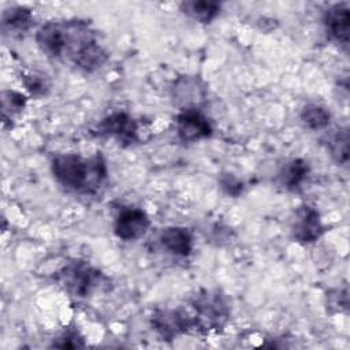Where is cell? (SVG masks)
Instances as JSON below:
<instances>
[{"label": "cell", "instance_id": "cell-22", "mask_svg": "<svg viewBox=\"0 0 350 350\" xmlns=\"http://www.w3.org/2000/svg\"><path fill=\"white\" fill-rule=\"evenodd\" d=\"M23 83L26 89L33 94V96H42L48 90V83L42 75L37 74H25L23 75Z\"/></svg>", "mask_w": 350, "mask_h": 350}, {"label": "cell", "instance_id": "cell-9", "mask_svg": "<svg viewBox=\"0 0 350 350\" xmlns=\"http://www.w3.org/2000/svg\"><path fill=\"white\" fill-rule=\"evenodd\" d=\"M293 237L302 245L316 242L325 231L320 213L310 205H301L295 211V216L291 226Z\"/></svg>", "mask_w": 350, "mask_h": 350}, {"label": "cell", "instance_id": "cell-1", "mask_svg": "<svg viewBox=\"0 0 350 350\" xmlns=\"http://www.w3.org/2000/svg\"><path fill=\"white\" fill-rule=\"evenodd\" d=\"M51 57H67L78 68L93 72L107 60L108 52L97 42L96 33L88 21H53L46 34Z\"/></svg>", "mask_w": 350, "mask_h": 350}, {"label": "cell", "instance_id": "cell-10", "mask_svg": "<svg viewBox=\"0 0 350 350\" xmlns=\"http://www.w3.org/2000/svg\"><path fill=\"white\" fill-rule=\"evenodd\" d=\"M324 26L331 40L342 44L345 48L349 45V27H350V8L347 3H336L324 11Z\"/></svg>", "mask_w": 350, "mask_h": 350}, {"label": "cell", "instance_id": "cell-19", "mask_svg": "<svg viewBox=\"0 0 350 350\" xmlns=\"http://www.w3.org/2000/svg\"><path fill=\"white\" fill-rule=\"evenodd\" d=\"M51 347H59V349H79L85 347L83 338L75 328H66L56 339H53V343Z\"/></svg>", "mask_w": 350, "mask_h": 350}, {"label": "cell", "instance_id": "cell-5", "mask_svg": "<svg viewBox=\"0 0 350 350\" xmlns=\"http://www.w3.org/2000/svg\"><path fill=\"white\" fill-rule=\"evenodd\" d=\"M93 134L97 137H112L123 145H131L138 141V123L126 112H112L97 123Z\"/></svg>", "mask_w": 350, "mask_h": 350}, {"label": "cell", "instance_id": "cell-16", "mask_svg": "<svg viewBox=\"0 0 350 350\" xmlns=\"http://www.w3.org/2000/svg\"><path fill=\"white\" fill-rule=\"evenodd\" d=\"M301 122L309 130H323L329 124L331 113L327 108L317 104H306L301 113Z\"/></svg>", "mask_w": 350, "mask_h": 350}, {"label": "cell", "instance_id": "cell-4", "mask_svg": "<svg viewBox=\"0 0 350 350\" xmlns=\"http://www.w3.org/2000/svg\"><path fill=\"white\" fill-rule=\"evenodd\" d=\"M190 304L196 312L194 329L201 332L221 329L230 317L228 304L219 291L204 290L196 294Z\"/></svg>", "mask_w": 350, "mask_h": 350}, {"label": "cell", "instance_id": "cell-14", "mask_svg": "<svg viewBox=\"0 0 350 350\" xmlns=\"http://www.w3.org/2000/svg\"><path fill=\"white\" fill-rule=\"evenodd\" d=\"M33 14L29 8L22 5H14L3 11L1 25L4 31L23 33L33 25Z\"/></svg>", "mask_w": 350, "mask_h": 350}, {"label": "cell", "instance_id": "cell-3", "mask_svg": "<svg viewBox=\"0 0 350 350\" xmlns=\"http://www.w3.org/2000/svg\"><path fill=\"white\" fill-rule=\"evenodd\" d=\"M56 282L63 290L77 298H85L104 284H108V279L85 261H72L64 265L57 272Z\"/></svg>", "mask_w": 350, "mask_h": 350}, {"label": "cell", "instance_id": "cell-18", "mask_svg": "<svg viewBox=\"0 0 350 350\" xmlns=\"http://www.w3.org/2000/svg\"><path fill=\"white\" fill-rule=\"evenodd\" d=\"M1 101H3V122H5L11 115L21 112L25 105H26V96H23L19 92L15 90H4L1 94Z\"/></svg>", "mask_w": 350, "mask_h": 350}, {"label": "cell", "instance_id": "cell-17", "mask_svg": "<svg viewBox=\"0 0 350 350\" xmlns=\"http://www.w3.org/2000/svg\"><path fill=\"white\" fill-rule=\"evenodd\" d=\"M328 149L334 160L340 165L349 163V130L346 127L339 129L328 138Z\"/></svg>", "mask_w": 350, "mask_h": 350}, {"label": "cell", "instance_id": "cell-7", "mask_svg": "<svg viewBox=\"0 0 350 350\" xmlns=\"http://www.w3.org/2000/svg\"><path fill=\"white\" fill-rule=\"evenodd\" d=\"M176 135L182 142H196L212 135L209 119L198 108H186L175 116Z\"/></svg>", "mask_w": 350, "mask_h": 350}, {"label": "cell", "instance_id": "cell-15", "mask_svg": "<svg viewBox=\"0 0 350 350\" xmlns=\"http://www.w3.org/2000/svg\"><path fill=\"white\" fill-rule=\"evenodd\" d=\"M309 174V165L302 159H293L279 172L280 183L290 191H297Z\"/></svg>", "mask_w": 350, "mask_h": 350}, {"label": "cell", "instance_id": "cell-21", "mask_svg": "<svg viewBox=\"0 0 350 350\" xmlns=\"http://www.w3.org/2000/svg\"><path fill=\"white\" fill-rule=\"evenodd\" d=\"M219 183L223 191L231 197H238L243 191V182L239 178H237L234 174H230V172L221 174L219 178Z\"/></svg>", "mask_w": 350, "mask_h": 350}, {"label": "cell", "instance_id": "cell-20", "mask_svg": "<svg viewBox=\"0 0 350 350\" xmlns=\"http://www.w3.org/2000/svg\"><path fill=\"white\" fill-rule=\"evenodd\" d=\"M327 309L331 313H342L349 309L347 288H335L327 294Z\"/></svg>", "mask_w": 350, "mask_h": 350}, {"label": "cell", "instance_id": "cell-12", "mask_svg": "<svg viewBox=\"0 0 350 350\" xmlns=\"http://www.w3.org/2000/svg\"><path fill=\"white\" fill-rule=\"evenodd\" d=\"M159 241L164 250L178 257H186L193 250V237L185 227H167L161 230Z\"/></svg>", "mask_w": 350, "mask_h": 350}, {"label": "cell", "instance_id": "cell-2", "mask_svg": "<svg viewBox=\"0 0 350 350\" xmlns=\"http://www.w3.org/2000/svg\"><path fill=\"white\" fill-rule=\"evenodd\" d=\"M51 170L64 189L92 194L107 179V164L100 152L90 159H83L75 153L56 154L51 161Z\"/></svg>", "mask_w": 350, "mask_h": 350}, {"label": "cell", "instance_id": "cell-13", "mask_svg": "<svg viewBox=\"0 0 350 350\" xmlns=\"http://www.w3.org/2000/svg\"><path fill=\"white\" fill-rule=\"evenodd\" d=\"M221 10V4L211 0H191L180 3V11L198 23H211Z\"/></svg>", "mask_w": 350, "mask_h": 350}, {"label": "cell", "instance_id": "cell-11", "mask_svg": "<svg viewBox=\"0 0 350 350\" xmlns=\"http://www.w3.org/2000/svg\"><path fill=\"white\" fill-rule=\"evenodd\" d=\"M206 97V89L202 81L197 77L185 75L175 81L172 88V98L180 109L198 108L200 103Z\"/></svg>", "mask_w": 350, "mask_h": 350}, {"label": "cell", "instance_id": "cell-8", "mask_svg": "<svg viewBox=\"0 0 350 350\" xmlns=\"http://www.w3.org/2000/svg\"><path fill=\"white\" fill-rule=\"evenodd\" d=\"M150 227V220L145 211L127 206L120 209L113 223V232L119 239L135 241L142 238Z\"/></svg>", "mask_w": 350, "mask_h": 350}, {"label": "cell", "instance_id": "cell-6", "mask_svg": "<svg viewBox=\"0 0 350 350\" xmlns=\"http://www.w3.org/2000/svg\"><path fill=\"white\" fill-rule=\"evenodd\" d=\"M152 327L163 340H172L194 329V317L182 309H157L152 314Z\"/></svg>", "mask_w": 350, "mask_h": 350}]
</instances>
